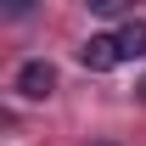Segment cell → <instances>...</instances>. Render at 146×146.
I'll list each match as a JSON object with an SVG mask.
<instances>
[{"instance_id":"7a4b0ae2","label":"cell","mask_w":146,"mask_h":146,"mask_svg":"<svg viewBox=\"0 0 146 146\" xmlns=\"http://www.w3.org/2000/svg\"><path fill=\"white\" fill-rule=\"evenodd\" d=\"M79 62L90 73H112L118 62H124V51H118V34H90L84 45H79Z\"/></svg>"},{"instance_id":"277c9868","label":"cell","mask_w":146,"mask_h":146,"mask_svg":"<svg viewBox=\"0 0 146 146\" xmlns=\"http://www.w3.org/2000/svg\"><path fill=\"white\" fill-rule=\"evenodd\" d=\"M141 101H146V79H141Z\"/></svg>"},{"instance_id":"6da1fadb","label":"cell","mask_w":146,"mask_h":146,"mask_svg":"<svg viewBox=\"0 0 146 146\" xmlns=\"http://www.w3.org/2000/svg\"><path fill=\"white\" fill-rule=\"evenodd\" d=\"M51 90H56V68L45 62V56H28V62L17 68V96L23 101H45Z\"/></svg>"},{"instance_id":"3957f363","label":"cell","mask_w":146,"mask_h":146,"mask_svg":"<svg viewBox=\"0 0 146 146\" xmlns=\"http://www.w3.org/2000/svg\"><path fill=\"white\" fill-rule=\"evenodd\" d=\"M118 51H124V62L129 56H146V17H129L118 28Z\"/></svg>"},{"instance_id":"5b68a950","label":"cell","mask_w":146,"mask_h":146,"mask_svg":"<svg viewBox=\"0 0 146 146\" xmlns=\"http://www.w3.org/2000/svg\"><path fill=\"white\" fill-rule=\"evenodd\" d=\"M96 146H112V141H96Z\"/></svg>"}]
</instances>
